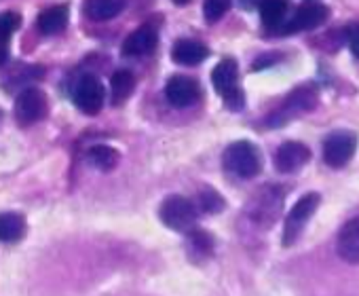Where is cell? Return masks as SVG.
I'll use <instances>...</instances> for the list:
<instances>
[{"label":"cell","mask_w":359,"mask_h":296,"mask_svg":"<svg viewBox=\"0 0 359 296\" xmlns=\"http://www.w3.org/2000/svg\"><path fill=\"white\" fill-rule=\"evenodd\" d=\"M26 233V220L18 212H5L0 214V241L13 243L20 241Z\"/></svg>","instance_id":"cell-20"},{"label":"cell","mask_w":359,"mask_h":296,"mask_svg":"<svg viewBox=\"0 0 359 296\" xmlns=\"http://www.w3.org/2000/svg\"><path fill=\"white\" fill-rule=\"evenodd\" d=\"M175 5H187V3H191V0H173Z\"/></svg>","instance_id":"cell-29"},{"label":"cell","mask_w":359,"mask_h":296,"mask_svg":"<svg viewBox=\"0 0 359 296\" xmlns=\"http://www.w3.org/2000/svg\"><path fill=\"white\" fill-rule=\"evenodd\" d=\"M315 106H317V91L313 87H298L287 95V100L283 102V106L275 114L273 123H283L292 116L311 112Z\"/></svg>","instance_id":"cell-11"},{"label":"cell","mask_w":359,"mask_h":296,"mask_svg":"<svg viewBox=\"0 0 359 296\" xmlns=\"http://www.w3.org/2000/svg\"><path fill=\"white\" fill-rule=\"evenodd\" d=\"M311 159V151L302 142H283L275 153V166L281 174L298 172Z\"/></svg>","instance_id":"cell-12"},{"label":"cell","mask_w":359,"mask_h":296,"mask_svg":"<svg viewBox=\"0 0 359 296\" xmlns=\"http://www.w3.org/2000/svg\"><path fill=\"white\" fill-rule=\"evenodd\" d=\"M212 83L233 110H239L243 106V93L239 89V66L235 60H222L212 72Z\"/></svg>","instance_id":"cell-4"},{"label":"cell","mask_w":359,"mask_h":296,"mask_svg":"<svg viewBox=\"0 0 359 296\" xmlns=\"http://www.w3.org/2000/svg\"><path fill=\"white\" fill-rule=\"evenodd\" d=\"M135 89V76L129 70H116L110 79V93H112V104H123Z\"/></svg>","instance_id":"cell-21"},{"label":"cell","mask_w":359,"mask_h":296,"mask_svg":"<svg viewBox=\"0 0 359 296\" xmlns=\"http://www.w3.org/2000/svg\"><path fill=\"white\" fill-rule=\"evenodd\" d=\"M158 216L165 227L180 231V233H191L197 229L199 208L195 201H191L182 195H171L161 203Z\"/></svg>","instance_id":"cell-3"},{"label":"cell","mask_w":359,"mask_h":296,"mask_svg":"<svg viewBox=\"0 0 359 296\" xmlns=\"http://www.w3.org/2000/svg\"><path fill=\"white\" fill-rule=\"evenodd\" d=\"M287 0H262L260 3V18L262 24L271 30H281L287 15Z\"/></svg>","instance_id":"cell-19"},{"label":"cell","mask_w":359,"mask_h":296,"mask_svg":"<svg viewBox=\"0 0 359 296\" xmlns=\"http://www.w3.org/2000/svg\"><path fill=\"white\" fill-rule=\"evenodd\" d=\"M327 18H330V11H327L325 5H319V3H304V5H300V7L296 9V13L292 15V20H287L279 32H281V34H296V32H304V30H315V28L321 26Z\"/></svg>","instance_id":"cell-9"},{"label":"cell","mask_w":359,"mask_h":296,"mask_svg":"<svg viewBox=\"0 0 359 296\" xmlns=\"http://www.w3.org/2000/svg\"><path fill=\"white\" fill-rule=\"evenodd\" d=\"M87 161L100 172H112L118 166L121 155L116 148H112L108 144H95L87 151Z\"/></svg>","instance_id":"cell-18"},{"label":"cell","mask_w":359,"mask_h":296,"mask_svg":"<svg viewBox=\"0 0 359 296\" xmlns=\"http://www.w3.org/2000/svg\"><path fill=\"white\" fill-rule=\"evenodd\" d=\"M208 55H210V49L203 43L191 41V39H180L171 49V58L180 66H197Z\"/></svg>","instance_id":"cell-16"},{"label":"cell","mask_w":359,"mask_h":296,"mask_svg":"<svg viewBox=\"0 0 359 296\" xmlns=\"http://www.w3.org/2000/svg\"><path fill=\"white\" fill-rule=\"evenodd\" d=\"M189 235H191V245H193V250H197L201 256H208V254H212L214 241H212V237H210L205 231H201V229H195V231H191Z\"/></svg>","instance_id":"cell-24"},{"label":"cell","mask_w":359,"mask_h":296,"mask_svg":"<svg viewBox=\"0 0 359 296\" xmlns=\"http://www.w3.org/2000/svg\"><path fill=\"white\" fill-rule=\"evenodd\" d=\"M346 41H348V47H351L353 55L359 60V26L346 28Z\"/></svg>","instance_id":"cell-26"},{"label":"cell","mask_w":359,"mask_h":296,"mask_svg":"<svg viewBox=\"0 0 359 296\" xmlns=\"http://www.w3.org/2000/svg\"><path fill=\"white\" fill-rule=\"evenodd\" d=\"M9 60V36L0 34V66Z\"/></svg>","instance_id":"cell-27"},{"label":"cell","mask_w":359,"mask_h":296,"mask_svg":"<svg viewBox=\"0 0 359 296\" xmlns=\"http://www.w3.org/2000/svg\"><path fill=\"white\" fill-rule=\"evenodd\" d=\"M357 148V137L351 131H334L323 140V161L330 168L346 166Z\"/></svg>","instance_id":"cell-7"},{"label":"cell","mask_w":359,"mask_h":296,"mask_svg":"<svg viewBox=\"0 0 359 296\" xmlns=\"http://www.w3.org/2000/svg\"><path fill=\"white\" fill-rule=\"evenodd\" d=\"M336 252L348 264H359V216L342 224L336 237Z\"/></svg>","instance_id":"cell-14"},{"label":"cell","mask_w":359,"mask_h":296,"mask_svg":"<svg viewBox=\"0 0 359 296\" xmlns=\"http://www.w3.org/2000/svg\"><path fill=\"white\" fill-rule=\"evenodd\" d=\"M127 7V0H85V13L93 22H108L121 15Z\"/></svg>","instance_id":"cell-17"},{"label":"cell","mask_w":359,"mask_h":296,"mask_svg":"<svg viewBox=\"0 0 359 296\" xmlns=\"http://www.w3.org/2000/svg\"><path fill=\"white\" fill-rule=\"evenodd\" d=\"M231 9V0H205L203 3V18L210 24H216L218 20H222Z\"/></svg>","instance_id":"cell-23"},{"label":"cell","mask_w":359,"mask_h":296,"mask_svg":"<svg viewBox=\"0 0 359 296\" xmlns=\"http://www.w3.org/2000/svg\"><path fill=\"white\" fill-rule=\"evenodd\" d=\"M104 85L93 74H83L72 89V102L85 114H97L104 106Z\"/></svg>","instance_id":"cell-6"},{"label":"cell","mask_w":359,"mask_h":296,"mask_svg":"<svg viewBox=\"0 0 359 296\" xmlns=\"http://www.w3.org/2000/svg\"><path fill=\"white\" fill-rule=\"evenodd\" d=\"M197 208L199 212H205V214H216L224 208V199L214 191V189H203L199 195H197Z\"/></svg>","instance_id":"cell-22"},{"label":"cell","mask_w":359,"mask_h":296,"mask_svg":"<svg viewBox=\"0 0 359 296\" xmlns=\"http://www.w3.org/2000/svg\"><path fill=\"white\" fill-rule=\"evenodd\" d=\"M165 97L173 108H189L199 102L201 97V87L195 79L191 76H171L165 85Z\"/></svg>","instance_id":"cell-10"},{"label":"cell","mask_w":359,"mask_h":296,"mask_svg":"<svg viewBox=\"0 0 359 296\" xmlns=\"http://www.w3.org/2000/svg\"><path fill=\"white\" fill-rule=\"evenodd\" d=\"M222 163L226 172H231L237 178H254L262 170V155L258 151V146H254L248 140L233 142L226 146V151L222 155Z\"/></svg>","instance_id":"cell-2"},{"label":"cell","mask_w":359,"mask_h":296,"mask_svg":"<svg viewBox=\"0 0 359 296\" xmlns=\"http://www.w3.org/2000/svg\"><path fill=\"white\" fill-rule=\"evenodd\" d=\"M22 26V15L15 13V11H5V13H0V34L3 36H9L13 32H18Z\"/></svg>","instance_id":"cell-25"},{"label":"cell","mask_w":359,"mask_h":296,"mask_svg":"<svg viewBox=\"0 0 359 296\" xmlns=\"http://www.w3.org/2000/svg\"><path fill=\"white\" fill-rule=\"evenodd\" d=\"M158 43V32L152 24H144L137 30H133L125 43H123V55L127 58H140V55H148L154 51Z\"/></svg>","instance_id":"cell-13"},{"label":"cell","mask_w":359,"mask_h":296,"mask_svg":"<svg viewBox=\"0 0 359 296\" xmlns=\"http://www.w3.org/2000/svg\"><path fill=\"white\" fill-rule=\"evenodd\" d=\"M239 3L245 7V9H254V5H256V0H239Z\"/></svg>","instance_id":"cell-28"},{"label":"cell","mask_w":359,"mask_h":296,"mask_svg":"<svg viewBox=\"0 0 359 296\" xmlns=\"http://www.w3.org/2000/svg\"><path fill=\"white\" fill-rule=\"evenodd\" d=\"M319 203H321V197H319L317 193H306V195H302V197L294 203V208L290 210V214H287V218H285L283 245H292V243L298 239V235L302 233V229L306 227V222H309V220L313 218V214L317 212Z\"/></svg>","instance_id":"cell-5"},{"label":"cell","mask_w":359,"mask_h":296,"mask_svg":"<svg viewBox=\"0 0 359 296\" xmlns=\"http://www.w3.org/2000/svg\"><path fill=\"white\" fill-rule=\"evenodd\" d=\"M70 22V7L68 5H55L39 13L36 18V28L45 36H55L68 28Z\"/></svg>","instance_id":"cell-15"},{"label":"cell","mask_w":359,"mask_h":296,"mask_svg":"<svg viewBox=\"0 0 359 296\" xmlns=\"http://www.w3.org/2000/svg\"><path fill=\"white\" fill-rule=\"evenodd\" d=\"M47 114V97L41 89L26 87L15 100V119L20 125H32L39 123Z\"/></svg>","instance_id":"cell-8"},{"label":"cell","mask_w":359,"mask_h":296,"mask_svg":"<svg viewBox=\"0 0 359 296\" xmlns=\"http://www.w3.org/2000/svg\"><path fill=\"white\" fill-rule=\"evenodd\" d=\"M283 210V193L279 187H262L248 201L245 214L258 229H271Z\"/></svg>","instance_id":"cell-1"}]
</instances>
